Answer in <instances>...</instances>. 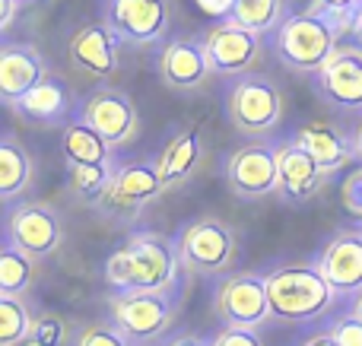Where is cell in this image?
Instances as JSON below:
<instances>
[{
    "instance_id": "42",
    "label": "cell",
    "mask_w": 362,
    "mask_h": 346,
    "mask_svg": "<svg viewBox=\"0 0 362 346\" xmlns=\"http://www.w3.org/2000/svg\"><path fill=\"white\" fill-rule=\"evenodd\" d=\"M25 346H38V343H35V340H29V343H25Z\"/></svg>"
},
{
    "instance_id": "20",
    "label": "cell",
    "mask_w": 362,
    "mask_h": 346,
    "mask_svg": "<svg viewBox=\"0 0 362 346\" xmlns=\"http://www.w3.org/2000/svg\"><path fill=\"white\" fill-rule=\"evenodd\" d=\"M296 146L308 153L315 162L321 165L325 175L346 169V165L356 159V137H346L340 127L327 124V121H312V124H302L293 137Z\"/></svg>"
},
{
    "instance_id": "35",
    "label": "cell",
    "mask_w": 362,
    "mask_h": 346,
    "mask_svg": "<svg viewBox=\"0 0 362 346\" xmlns=\"http://www.w3.org/2000/svg\"><path fill=\"white\" fill-rule=\"evenodd\" d=\"M194 4L200 6V13L219 19V23H226L232 16V10H235V0H194Z\"/></svg>"
},
{
    "instance_id": "24",
    "label": "cell",
    "mask_w": 362,
    "mask_h": 346,
    "mask_svg": "<svg viewBox=\"0 0 362 346\" xmlns=\"http://www.w3.org/2000/svg\"><path fill=\"white\" fill-rule=\"evenodd\" d=\"M64 169H67V191H70V194H74L76 201L95 207V203H99L102 197L112 191L115 175H118L121 165H115L112 159H108V162H95V165L64 162Z\"/></svg>"
},
{
    "instance_id": "22",
    "label": "cell",
    "mask_w": 362,
    "mask_h": 346,
    "mask_svg": "<svg viewBox=\"0 0 362 346\" xmlns=\"http://www.w3.org/2000/svg\"><path fill=\"white\" fill-rule=\"evenodd\" d=\"M200 159H204V140H200V133L194 131V127L178 131L175 137L169 140V146L156 156V172H159L163 188L165 191L181 188V184L200 169Z\"/></svg>"
},
{
    "instance_id": "23",
    "label": "cell",
    "mask_w": 362,
    "mask_h": 346,
    "mask_svg": "<svg viewBox=\"0 0 362 346\" xmlns=\"http://www.w3.org/2000/svg\"><path fill=\"white\" fill-rule=\"evenodd\" d=\"M35 181V159L19 143L16 133H4L0 137V201L16 203Z\"/></svg>"
},
{
    "instance_id": "26",
    "label": "cell",
    "mask_w": 362,
    "mask_h": 346,
    "mask_svg": "<svg viewBox=\"0 0 362 346\" xmlns=\"http://www.w3.org/2000/svg\"><path fill=\"white\" fill-rule=\"evenodd\" d=\"M35 258L16 248L10 239H4L0 245V296L25 299V292L35 283Z\"/></svg>"
},
{
    "instance_id": "38",
    "label": "cell",
    "mask_w": 362,
    "mask_h": 346,
    "mask_svg": "<svg viewBox=\"0 0 362 346\" xmlns=\"http://www.w3.org/2000/svg\"><path fill=\"white\" fill-rule=\"evenodd\" d=\"M302 346H337V343H334L331 334H312Z\"/></svg>"
},
{
    "instance_id": "17",
    "label": "cell",
    "mask_w": 362,
    "mask_h": 346,
    "mask_svg": "<svg viewBox=\"0 0 362 346\" xmlns=\"http://www.w3.org/2000/svg\"><path fill=\"white\" fill-rule=\"evenodd\" d=\"M19 121L35 127H67L74 121L76 112V95L70 89V83L57 73H48L29 95H23L19 102L6 105Z\"/></svg>"
},
{
    "instance_id": "6",
    "label": "cell",
    "mask_w": 362,
    "mask_h": 346,
    "mask_svg": "<svg viewBox=\"0 0 362 346\" xmlns=\"http://www.w3.org/2000/svg\"><path fill=\"white\" fill-rule=\"evenodd\" d=\"M226 114L232 127L248 137H264L276 131L283 121V93L270 76L264 73H245L232 83L229 99H226Z\"/></svg>"
},
{
    "instance_id": "29",
    "label": "cell",
    "mask_w": 362,
    "mask_h": 346,
    "mask_svg": "<svg viewBox=\"0 0 362 346\" xmlns=\"http://www.w3.org/2000/svg\"><path fill=\"white\" fill-rule=\"evenodd\" d=\"M32 340L38 346H74L76 330H74V324L64 315H57V311H42V315H35Z\"/></svg>"
},
{
    "instance_id": "13",
    "label": "cell",
    "mask_w": 362,
    "mask_h": 346,
    "mask_svg": "<svg viewBox=\"0 0 362 346\" xmlns=\"http://www.w3.org/2000/svg\"><path fill=\"white\" fill-rule=\"evenodd\" d=\"M321 277L337 296H362V226H340L315 258Z\"/></svg>"
},
{
    "instance_id": "30",
    "label": "cell",
    "mask_w": 362,
    "mask_h": 346,
    "mask_svg": "<svg viewBox=\"0 0 362 346\" xmlns=\"http://www.w3.org/2000/svg\"><path fill=\"white\" fill-rule=\"evenodd\" d=\"M308 10L325 16L337 32H350L356 16L362 13V0H312Z\"/></svg>"
},
{
    "instance_id": "16",
    "label": "cell",
    "mask_w": 362,
    "mask_h": 346,
    "mask_svg": "<svg viewBox=\"0 0 362 346\" xmlns=\"http://www.w3.org/2000/svg\"><path fill=\"white\" fill-rule=\"evenodd\" d=\"M204 44L216 76H245L251 73L255 61L261 57V35L248 32L245 25L232 23V19L213 25L204 35Z\"/></svg>"
},
{
    "instance_id": "7",
    "label": "cell",
    "mask_w": 362,
    "mask_h": 346,
    "mask_svg": "<svg viewBox=\"0 0 362 346\" xmlns=\"http://www.w3.org/2000/svg\"><path fill=\"white\" fill-rule=\"evenodd\" d=\"M213 311L223 328L261 330L270 321L267 277L261 273H229L213 290Z\"/></svg>"
},
{
    "instance_id": "1",
    "label": "cell",
    "mask_w": 362,
    "mask_h": 346,
    "mask_svg": "<svg viewBox=\"0 0 362 346\" xmlns=\"http://www.w3.org/2000/svg\"><path fill=\"white\" fill-rule=\"evenodd\" d=\"M185 264L178 254V239L163 232H134L108 254L105 283L115 296H144L181 286Z\"/></svg>"
},
{
    "instance_id": "27",
    "label": "cell",
    "mask_w": 362,
    "mask_h": 346,
    "mask_svg": "<svg viewBox=\"0 0 362 346\" xmlns=\"http://www.w3.org/2000/svg\"><path fill=\"white\" fill-rule=\"evenodd\" d=\"M229 19L245 25L255 35H264V32L274 35L276 25L286 19V6H283V0H235V10Z\"/></svg>"
},
{
    "instance_id": "34",
    "label": "cell",
    "mask_w": 362,
    "mask_h": 346,
    "mask_svg": "<svg viewBox=\"0 0 362 346\" xmlns=\"http://www.w3.org/2000/svg\"><path fill=\"white\" fill-rule=\"evenodd\" d=\"M210 346H264L257 330H238V328H223L219 334L210 337Z\"/></svg>"
},
{
    "instance_id": "33",
    "label": "cell",
    "mask_w": 362,
    "mask_h": 346,
    "mask_svg": "<svg viewBox=\"0 0 362 346\" xmlns=\"http://www.w3.org/2000/svg\"><path fill=\"white\" fill-rule=\"evenodd\" d=\"M327 334L334 337L337 346H362V321L356 315H340L331 321Z\"/></svg>"
},
{
    "instance_id": "21",
    "label": "cell",
    "mask_w": 362,
    "mask_h": 346,
    "mask_svg": "<svg viewBox=\"0 0 362 346\" xmlns=\"http://www.w3.org/2000/svg\"><path fill=\"white\" fill-rule=\"evenodd\" d=\"M276 162H280V197L286 203H305L315 194H321L325 181L331 175L321 172V165L308 156L302 146L289 140L286 146L276 150Z\"/></svg>"
},
{
    "instance_id": "32",
    "label": "cell",
    "mask_w": 362,
    "mask_h": 346,
    "mask_svg": "<svg viewBox=\"0 0 362 346\" xmlns=\"http://www.w3.org/2000/svg\"><path fill=\"white\" fill-rule=\"evenodd\" d=\"M340 203H344V210L353 220L362 222V165H356L344 178V184H340Z\"/></svg>"
},
{
    "instance_id": "39",
    "label": "cell",
    "mask_w": 362,
    "mask_h": 346,
    "mask_svg": "<svg viewBox=\"0 0 362 346\" xmlns=\"http://www.w3.org/2000/svg\"><path fill=\"white\" fill-rule=\"evenodd\" d=\"M350 35H353V42H356V44H359V48H362V13H359V16H356V23H353Z\"/></svg>"
},
{
    "instance_id": "12",
    "label": "cell",
    "mask_w": 362,
    "mask_h": 346,
    "mask_svg": "<svg viewBox=\"0 0 362 346\" xmlns=\"http://www.w3.org/2000/svg\"><path fill=\"white\" fill-rule=\"evenodd\" d=\"M163 181H159V172H156V162H127L118 169L115 175V184L99 203L102 216L108 220H121V222H131L163 194Z\"/></svg>"
},
{
    "instance_id": "31",
    "label": "cell",
    "mask_w": 362,
    "mask_h": 346,
    "mask_svg": "<svg viewBox=\"0 0 362 346\" xmlns=\"http://www.w3.org/2000/svg\"><path fill=\"white\" fill-rule=\"evenodd\" d=\"M74 346H131V340L112 321H89L76 328Z\"/></svg>"
},
{
    "instance_id": "9",
    "label": "cell",
    "mask_w": 362,
    "mask_h": 346,
    "mask_svg": "<svg viewBox=\"0 0 362 346\" xmlns=\"http://www.w3.org/2000/svg\"><path fill=\"white\" fill-rule=\"evenodd\" d=\"M223 181L242 201H264L270 194H280V162L276 146L267 140L238 146L223 162Z\"/></svg>"
},
{
    "instance_id": "43",
    "label": "cell",
    "mask_w": 362,
    "mask_h": 346,
    "mask_svg": "<svg viewBox=\"0 0 362 346\" xmlns=\"http://www.w3.org/2000/svg\"><path fill=\"white\" fill-rule=\"evenodd\" d=\"M19 4H23V0H19Z\"/></svg>"
},
{
    "instance_id": "4",
    "label": "cell",
    "mask_w": 362,
    "mask_h": 346,
    "mask_svg": "<svg viewBox=\"0 0 362 346\" xmlns=\"http://www.w3.org/2000/svg\"><path fill=\"white\" fill-rule=\"evenodd\" d=\"M181 290L165 292H144V296H112V324L131 340V346H150L159 343L178 318Z\"/></svg>"
},
{
    "instance_id": "10",
    "label": "cell",
    "mask_w": 362,
    "mask_h": 346,
    "mask_svg": "<svg viewBox=\"0 0 362 346\" xmlns=\"http://www.w3.org/2000/svg\"><path fill=\"white\" fill-rule=\"evenodd\" d=\"M102 23L121 38V44L146 48L169 35L172 0H102Z\"/></svg>"
},
{
    "instance_id": "8",
    "label": "cell",
    "mask_w": 362,
    "mask_h": 346,
    "mask_svg": "<svg viewBox=\"0 0 362 346\" xmlns=\"http://www.w3.org/2000/svg\"><path fill=\"white\" fill-rule=\"evenodd\" d=\"M64 220L54 203L48 201H23L13 203L6 213V235L16 248H23L29 258L48 261L64 245Z\"/></svg>"
},
{
    "instance_id": "40",
    "label": "cell",
    "mask_w": 362,
    "mask_h": 346,
    "mask_svg": "<svg viewBox=\"0 0 362 346\" xmlns=\"http://www.w3.org/2000/svg\"><path fill=\"white\" fill-rule=\"evenodd\" d=\"M350 315H356L359 321H362V296L356 299V302H353V309H350Z\"/></svg>"
},
{
    "instance_id": "11",
    "label": "cell",
    "mask_w": 362,
    "mask_h": 346,
    "mask_svg": "<svg viewBox=\"0 0 362 346\" xmlns=\"http://www.w3.org/2000/svg\"><path fill=\"white\" fill-rule=\"evenodd\" d=\"M80 121H86L112 150L131 143L140 133V112L134 105V99L118 86H95L86 99L80 102Z\"/></svg>"
},
{
    "instance_id": "2",
    "label": "cell",
    "mask_w": 362,
    "mask_h": 346,
    "mask_svg": "<svg viewBox=\"0 0 362 346\" xmlns=\"http://www.w3.org/2000/svg\"><path fill=\"white\" fill-rule=\"evenodd\" d=\"M267 299L270 315L286 324L318 321L331 311L337 292L321 277L318 264H283L267 273Z\"/></svg>"
},
{
    "instance_id": "15",
    "label": "cell",
    "mask_w": 362,
    "mask_h": 346,
    "mask_svg": "<svg viewBox=\"0 0 362 346\" xmlns=\"http://www.w3.org/2000/svg\"><path fill=\"white\" fill-rule=\"evenodd\" d=\"M70 67L89 80H108L121 67V38L105 23H86L67 42Z\"/></svg>"
},
{
    "instance_id": "25",
    "label": "cell",
    "mask_w": 362,
    "mask_h": 346,
    "mask_svg": "<svg viewBox=\"0 0 362 346\" xmlns=\"http://www.w3.org/2000/svg\"><path fill=\"white\" fill-rule=\"evenodd\" d=\"M61 153H64V162H83V165H95L112 159V146L80 118H74L61 131Z\"/></svg>"
},
{
    "instance_id": "5",
    "label": "cell",
    "mask_w": 362,
    "mask_h": 346,
    "mask_svg": "<svg viewBox=\"0 0 362 346\" xmlns=\"http://www.w3.org/2000/svg\"><path fill=\"white\" fill-rule=\"evenodd\" d=\"M178 254L185 273L223 277L238 258V235L229 222L216 220V216H200L178 232Z\"/></svg>"
},
{
    "instance_id": "44",
    "label": "cell",
    "mask_w": 362,
    "mask_h": 346,
    "mask_svg": "<svg viewBox=\"0 0 362 346\" xmlns=\"http://www.w3.org/2000/svg\"><path fill=\"white\" fill-rule=\"evenodd\" d=\"M359 226H362V222H359Z\"/></svg>"
},
{
    "instance_id": "37",
    "label": "cell",
    "mask_w": 362,
    "mask_h": 346,
    "mask_svg": "<svg viewBox=\"0 0 362 346\" xmlns=\"http://www.w3.org/2000/svg\"><path fill=\"white\" fill-rule=\"evenodd\" d=\"M165 346H210V340H204L197 334H175Z\"/></svg>"
},
{
    "instance_id": "28",
    "label": "cell",
    "mask_w": 362,
    "mask_h": 346,
    "mask_svg": "<svg viewBox=\"0 0 362 346\" xmlns=\"http://www.w3.org/2000/svg\"><path fill=\"white\" fill-rule=\"evenodd\" d=\"M35 311L25 305V299L0 296V346H25L32 340Z\"/></svg>"
},
{
    "instance_id": "3",
    "label": "cell",
    "mask_w": 362,
    "mask_h": 346,
    "mask_svg": "<svg viewBox=\"0 0 362 346\" xmlns=\"http://www.w3.org/2000/svg\"><path fill=\"white\" fill-rule=\"evenodd\" d=\"M340 32L327 23L325 16L305 10V13H289L276 32L270 35V48H274L276 61L283 67L296 70V73H318L331 54L337 51Z\"/></svg>"
},
{
    "instance_id": "18",
    "label": "cell",
    "mask_w": 362,
    "mask_h": 346,
    "mask_svg": "<svg viewBox=\"0 0 362 346\" xmlns=\"http://www.w3.org/2000/svg\"><path fill=\"white\" fill-rule=\"evenodd\" d=\"M159 80L172 89V93H194L206 83L213 73L210 57H206V44L197 35H178L169 38L165 48L159 51Z\"/></svg>"
},
{
    "instance_id": "14",
    "label": "cell",
    "mask_w": 362,
    "mask_h": 346,
    "mask_svg": "<svg viewBox=\"0 0 362 346\" xmlns=\"http://www.w3.org/2000/svg\"><path fill=\"white\" fill-rule=\"evenodd\" d=\"M315 93L340 112L362 114V48L337 44L331 61L315 73Z\"/></svg>"
},
{
    "instance_id": "41",
    "label": "cell",
    "mask_w": 362,
    "mask_h": 346,
    "mask_svg": "<svg viewBox=\"0 0 362 346\" xmlns=\"http://www.w3.org/2000/svg\"><path fill=\"white\" fill-rule=\"evenodd\" d=\"M356 159H362V127L356 131Z\"/></svg>"
},
{
    "instance_id": "19",
    "label": "cell",
    "mask_w": 362,
    "mask_h": 346,
    "mask_svg": "<svg viewBox=\"0 0 362 346\" xmlns=\"http://www.w3.org/2000/svg\"><path fill=\"white\" fill-rule=\"evenodd\" d=\"M45 76H48V64L32 42L0 44V95L6 105L29 95Z\"/></svg>"
},
{
    "instance_id": "36",
    "label": "cell",
    "mask_w": 362,
    "mask_h": 346,
    "mask_svg": "<svg viewBox=\"0 0 362 346\" xmlns=\"http://www.w3.org/2000/svg\"><path fill=\"white\" fill-rule=\"evenodd\" d=\"M16 6L19 0H0V29H10L13 25V16H16Z\"/></svg>"
}]
</instances>
